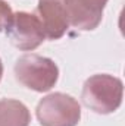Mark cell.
<instances>
[{"instance_id":"cell-1","label":"cell","mask_w":125,"mask_h":126,"mask_svg":"<svg viewBox=\"0 0 125 126\" xmlns=\"http://www.w3.org/2000/svg\"><path fill=\"white\" fill-rule=\"evenodd\" d=\"M124 84L119 78L107 73L90 76L83 87L81 100L94 113L109 114L119 109L122 103Z\"/></svg>"},{"instance_id":"cell-2","label":"cell","mask_w":125,"mask_h":126,"mask_svg":"<svg viewBox=\"0 0 125 126\" xmlns=\"http://www.w3.org/2000/svg\"><path fill=\"white\" fill-rule=\"evenodd\" d=\"M15 76L27 88L37 93L52 90L59 78L58 64L49 57L38 54H24L15 63Z\"/></svg>"},{"instance_id":"cell-3","label":"cell","mask_w":125,"mask_h":126,"mask_svg":"<svg viewBox=\"0 0 125 126\" xmlns=\"http://www.w3.org/2000/svg\"><path fill=\"white\" fill-rule=\"evenodd\" d=\"M35 113L41 126H77L81 119V106L71 95L53 93L38 101Z\"/></svg>"},{"instance_id":"cell-4","label":"cell","mask_w":125,"mask_h":126,"mask_svg":"<svg viewBox=\"0 0 125 126\" xmlns=\"http://www.w3.org/2000/svg\"><path fill=\"white\" fill-rule=\"evenodd\" d=\"M4 32L12 46L24 51L35 50L46 40V34L38 16L28 12L13 13L7 27L4 28Z\"/></svg>"},{"instance_id":"cell-5","label":"cell","mask_w":125,"mask_h":126,"mask_svg":"<svg viewBox=\"0 0 125 126\" xmlns=\"http://www.w3.org/2000/svg\"><path fill=\"white\" fill-rule=\"evenodd\" d=\"M107 0H65V10L69 27L78 31H93L103 18Z\"/></svg>"},{"instance_id":"cell-6","label":"cell","mask_w":125,"mask_h":126,"mask_svg":"<svg viewBox=\"0 0 125 126\" xmlns=\"http://www.w3.org/2000/svg\"><path fill=\"white\" fill-rule=\"evenodd\" d=\"M37 13L49 40H59L68 31L65 0H38Z\"/></svg>"},{"instance_id":"cell-7","label":"cell","mask_w":125,"mask_h":126,"mask_svg":"<svg viewBox=\"0 0 125 126\" xmlns=\"http://www.w3.org/2000/svg\"><path fill=\"white\" fill-rule=\"evenodd\" d=\"M31 114L28 107L12 98L0 100V126H30Z\"/></svg>"},{"instance_id":"cell-8","label":"cell","mask_w":125,"mask_h":126,"mask_svg":"<svg viewBox=\"0 0 125 126\" xmlns=\"http://www.w3.org/2000/svg\"><path fill=\"white\" fill-rule=\"evenodd\" d=\"M12 15H13V12H12L10 6L4 0H0V31H4Z\"/></svg>"},{"instance_id":"cell-9","label":"cell","mask_w":125,"mask_h":126,"mask_svg":"<svg viewBox=\"0 0 125 126\" xmlns=\"http://www.w3.org/2000/svg\"><path fill=\"white\" fill-rule=\"evenodd\" d=\"M1 76H3V63L0 60V81H1Z\"/></svg>"}]
</instances>
